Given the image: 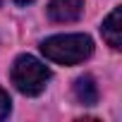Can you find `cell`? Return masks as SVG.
Instances as JSON below:
<instances>
[{
	"instance_id": "cell-4",
	"label": "cell",
	"mask_w": 122,
	"mask_h": 122,
	"mask_svg": "<svg viewBox=\"0 0 122 122\" xmlns=\"http://www.w3.org/2000/svg\"><path fill=\"white\" fill-rule=\"evenodd\" d=\"M120 15H122V10L120 7H115L108 17H105V22H103V26H101V34H103V38H105V43L110 46V48H122V24H120Z\"/></svg>"
},
{
	"instance_id": "cell-3",
	"label": "cell",
	"mask_w": 122,
	"mask_h": 122,
	"mask_svg": "<svg viewBox=\"0 0 122 122\" xmlns=\"http://www.w3.org/2000/svg\"><path fill=\"white\" fill-rule=\"evenodd\" d=\"M84 12L81 0H50L48 3V17L57 24H70L77 22Z\"/></svg>"
},
{
	"instance_id": "cell-2",
	"label": "cell",
	"mask_w": 122,
	"mask_h": 122,
	"mask_svg": "<svg viewBox=\"0 0 122 122\" xmlns=\"http://www.w3.org/2000/svg\"><path fill=\"white\" fill-rule=\"evenodd\" d=\"M12 84L17 86L19 93L24 96H38L43 93L48 79H50V70L34 55H19L12 62Z\"/></svg>"
},
{
	"instance_id": "cell-1",
	"label": "cell",
	"mask_w": 122,
	"mask_h": 122,
	"mask_svg": "<svg viewBox=\"0 0 122 122\" xmlns=\"http://www.w3.org/2000/svg\"><path fill=\"white\" fill-rule=\"evenodd\" d=\"M41 53L57 65H79L93 53V41L86 34H57L41 43Z\"/></svg>"
},
{
	"instance_id": "cell-6",
	"label": "cell",
	"mask_w": 122,
	"mask_h": 122,
	"mask_svg": "<svg viewBox=\"0 0 122 122\" xmlns=\"http://www.w3.org/2000/svg\"><path fill=\"white\" fill-rule=\"evenodd\" d=\"M12 101H10V96H7V91H3V89H0V120H5L7 115H10V105Z\"/></svg>"
},
{
	"instance_id": "cell-5",
	"label": "cell",
	"mask_w": 122,
	"mask_h": 122,
	"mask_svg": "<svg viewBox=\"0 0 122 122\" xmlns=\"http://www.w3.org/2000/svg\"><path fill=\"white\" fill-rule=\"evenodd\" d=\"M72 89H74V98H77L81 105H93V103L98 101V86H96V81H93L91 74L77 77Z\"/></svg>"
},
{
	"instance_id": "cell-7",
	"label": "cell",
	"mask_w": 122,
	"mask_h": 122,
	"mask_svg": "<svg viewBox=\"0 0 122 122\" xmlns=\"http://www.w3.org/2000/svg\"><path fill=\"white\" fill-rule=\"evenodd\" d=\"M15 3H17V5H31L34 0H15Z\"/></svg>"
}]
</instances>
